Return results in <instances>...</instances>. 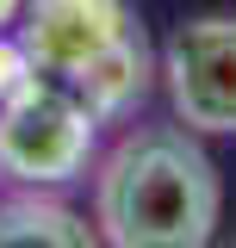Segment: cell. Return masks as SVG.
I'll return each instance as SVG.
<instances>
[{"label":"cell","mask_w":236,"mask_h":248,"mask_svg":"<svg viewBox=\"0 0 236 248\" xmlns=\"http://www.w3.org/2000/svg\"><path fill=\"white\" fill-rule=\"evenodd\" d=\"M224 180L186 124H137L93 174V230L106 248H211Z\"/></svg>","instance_id":"cell-1"},{"label":"cell","mask_w":236,"mask_h":248,"mask_svg":"<svg viewBox=\"0 0 236 248\" xmlns=\"http://www.w3.org/2000/svg\"><path fill=\"white\" fill-rule=\"evenodd\" d=\"M19 56L31 75L68 87L93 118H112L143 93V31L124 0H31Z\"/></svg>","instance_id":"cell-2"},{"label":"cell","mask_w":236,"mask_h":248,"mask_svg":"<svg viewBox=\"0 0 236 248\" xmlns=\"http://www.w3.org/2000/svg\"><path fill=\"white\" fill-rule=\"evenodd\" d=\"M93 118L68 87L25 75L0 99V174L19 186H62L87 168L93 155Z\"/></svg>","instance_id":"cell-3"},{"label":"cell","mask_w":236,"mask_h":248,"mask_svg":"<svg viewBox=\"0 0 236 248\" xmlns=\"http://www.w3.org/2000/svg\"><path fill=\"white\" fill-rule=\"evenodd\" d=\"M162 81L193 137H236V13H199L168 37Z\"/></svg>","instance_id":"cell-4"},{"label":"cell","mask_w":236,"mask_h":248,"mask_svg":"<svg viewBox=\"0 0 236 248\" xmlns=\"http://www.w3.org/2000/svg\"><path fill=\"white\" fill-rule=\"evenodd\" d=\"M0 248H100V230L56 199L25 192L0 205Z\"/></svg>","instance_id":"cell-5"}]
</instances>
